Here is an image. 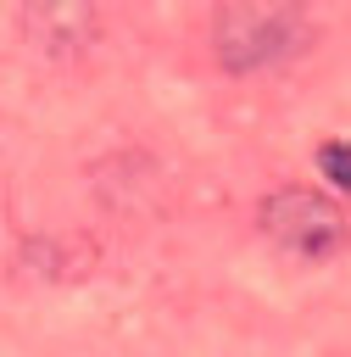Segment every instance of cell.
<instances>
[{
	"instance_id": "cell-1",
	"label": "cell",
	"mask_w": 351,
	"mask_h": 357,
	"mask_svg": "<svg viewBox=\"0 0 351 357\" xmlns=\"http://www.w3.org/2000/svg\"><path fill=\"white\" fill-rule=\"evenodd\" d=\"M312 22L301 6H223L212 17V50L228 73H256L267 61L301 56Z\"/></svg>"
},
{
	"instance_id": "cell-3",
	"label": "cell",
	"mask_w": 351,
	"mask_h": 357,
	"mask_svg": "<svg viewBox=\"0 0 351 357\" xmlns=\"http://www.w3.org/2000/svg\"><path fill=\"white\" fill-rule=\"evenodd\" d=\"M22 28L33 33V45L39 50H84L89 39H95V11L89 6H33V11H22Z\"/></svg>"
},
{
	"instance_id": "cell-2",
	"label": "cell",
	"mask_w": 351,
	"mask_h": 357,
	"mask_svg": "<svg viewBox=\"0 0 351 357\" xmlns=\"http://www.w3.org/2000/svg\"><path fill=\"white\" fill-rule=\"evenodd\" d=\"M262 229H267V240H279L284 251H301V257H334L345 245V212L329 195L301 190V184H284L262 201Z\"/></svg>"
},
{
	"instance_id": "cell-4",
	"label": "cell",
	"mask_w": 351,
	"mask_h": 357,
	"mask_svg": "<svg viewBox=\"0 0 351 357\" xmlns=\"http://www.w3.org/2000/svg\"><path fill=\"white\" fill-rule=\"evenodd\" d=\"M318 167L329 173V184L351 190V139H329V145L318 151Z\"/></svg>"
}]
</instances>
